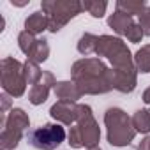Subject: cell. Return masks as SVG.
Segmentation results:
<instances>
[{
    "label": "cell",
    "instance_id": "cell-1",
    "mask_svg": "<svg viewBox=\"0 0 150 150\" xmlns=\"http://www.w3.org/2000/svg\"><path fill=\"white\" fill-rule=\"evenodd\" d=\"M108 65L97 57L80 58L71 67V78L83 96H101L113 90Z\"/></svg>",
    "mask_w": 150,
    "mask_h": 150
},
{
    "label": "cell",
    "instance_id": "cell-2",
    "mask_svg": "<svg viewBox=\"0 0 150 150\" xmlns=\"http://www.w3.org/2000/svg\"><path fill=\"white\" fill-rule=\"evenodd\" d=\"M67 143L72 148H94L99 146L101 139V129L97 120L94 118L92 108L88 104H78V117L76 124L71 125V131L67 134Z\"/></svg>",
    "mask_w": 150,
    "mask_h": 150
},
{
    "label": "cell",
    "instance_id": "cell-3",
    "mask_svg": "<svg viewBox=\"0 0 150 150\" xmlns=\"http://www.w3.org/2000/svg\"><path fill=\"white\" fill-rule=\"evenodd\" d=\"M106 125V139L111 146H127L136 138V129L132 125V118L122 108H108L104 113Z\"/></svg>",
    "mask_w": 150,
    "mask_h": 150
},
{
    "label": "cell",
    "instance_id": "cell-4",
    "mask_svg": "<svg viewBox=\"0 0 150 150\" xmlns=\"http://www.w3.org/2000/svg\"><path fill=\"white\" fill-rule=\"evenodd\" d=\"M97 57H106L110 64L113 65V71H134V57L131 55V50L120 37L113 35H101L97 44ZM138 71V69H136Z\"/></svg>",
    "mask_w": 150,
    "mask_h": 150
},
{
    "label": "cell",
    "instance_id": "cell-5",
    "mask_svg": "<svg viewBox=\"0 0 150 150\" xmlns=\"http://www.w3.org/2000/svg\"><path fill=\"white\" fill-rule=\"evenodd\" d=\"M41 11L48 16V30L57 34L83 11V4L78 0H44L41 4Z\"/></svg>",
    "mask_w": 150,
    "mask_h": 150
},
{
    "label": "cell",
    "instance_id": "cell-6",
    "mask_svg": "<svg viewBox=\"0 0 150 150\" xmlns=\"http://www.w3.org/2000/svg\"><path fill=\"white\" fill-rule=\"evenodd\" d=\"M0 80H2V88L11 97H21L27 90V80L23 72V64L16 60L14 57H6L0 64Z\"/></svg>",
    "mask_w": 150,
    "mask_h": 150
},
{
    "label": "cell",
    "instance_id": "cell-7",
    "mask_svg": "<svg viewBox=\"0 0 150 150\" xmlns=\"http://www.w3.org/2000/svg\"><path fill=\"white\" fill-rule=\"evenodd\" d=\"M67 138L65 129L62 124H44L41 127L32 129L27 134L28 145L37 150H55L58 148Z\"/></svg>",
    "mask_w": 150,
    "mask_h": 150
},
{
    "label": "cell",
    "instance_id": "cell-8",
    "mask_svg": "<svg viewBox=\"0 0 150 150\" xmlns=\"http://www.w3.org/2000/svg\"><path fill=\"white\" fill-rule=\"evenodd\" d=\"M55 85H57V80H55V76H53V72L42 71L41 81H39L37 85H34V87L30 88V92H28V101H30V104L41 106L42 103H46L48 97H50V92H51V88H55Z\"/></svg>",
    "mask_w": 150,
    "mask_h": 150
},
{
    "label": "cell",
    "instance_id": "cell-9",
    "mask_svg": "<svg viewBox=\"0 0 150 150\" xmlns=\"http://www.w3.org/2000/svg\"><path fill=\"white\" fill-rule=\"evenodd\" d=\"M50 115H51L53 120H57V124L74 125V124H76V117H78V103H72V101H57L50 108Z\"/></svg>",
    "mask_w": 150,
    "mask_h": 150
},
{
    "label": "cell",
    "instance_id": "cell-10",
    "mask_svg": "<svg viewBox=\"0 0 150 150\" xmlns=\"http://www.w3.org/2000/svg\"><path fill=\"white\" fill-rule=\"evenodd\" d=\"M111 76V87L120 94H131L134 92L138 85V71H110Z\"/></svg>",
    "mask_w": 150,
    "mask_h": 150
},
{
    "label": "cell",
    "instance_id": "cell-11",
    "mask_svg": "<svg viewBox=\"0 0 150 150\" xmlns=\"http://www.w3.org/2000/svg\"><path fill=\"white\" fill-rule=\"evenodd\" d=\"M55 96L58 97V101H72V103H78V99H81V92L78 88V85L71 81H57L55 88H53Z\"/></svg>",
    "mask_w": 150,
    "mask_h": 150
},
{
    "label": "cell",
    "instance_id": "cell-12",
    "mask_svg": "<svg viewBox=\"0 0 150 150\" xmlns=\"http://www.w3.org/2000/svg\"><path fill=\"white\" fill-rule=\"evenodd\" d=\"M134 23H136V21L132 20V16L124 14V13H120V11H115V13L110 14V18H108V27L113 28V32H115L117 35H125L127 30H129Z\"/></svg>",
    "mask_w": 150,
    "mask_h": 150
},
{
    "label": "cell",
    "instance_id": "cell-13",
    "mask_svg": "<svg viewBox=\"0 0 150 150\" xmlns=\"http://www.w3.org/2000/svg\"><path fill=\"white\" fill-rule=\"evenodd\" d=\"M30 125V118L28 115L25 113V110L21 108H13L7 117H6V125L4 127H9V129H16V131H21L25 132V129ZM2 127V129H4Z\"/></svg>",
    "mask_w": 150,
    "mask_h": 150
},
{
    "label": "cell",
    "instance_id": "cell-14",
    "mask_svg": "<svg viewBox=\"0 0 150 150\" xmlns=\"http://www.w3.org/2000/svg\"><path fill=\"white\" fill-rule=\"evenodd\" d=\"M48 28H50V21H48V16L42 11H35L25 20V30L34 34V35H39Z\"/></svg>",
    "mask_w": 150,
    "mask_h": 150
},
{
    "label": "cell",
    "instance_id": "cell-15",
    "mask_svg": "<svg viewBox=\"0 0 150 150\" xmlns=\"http://www.w3.org/2000/svg\"><path fill=\"white\" fill-rule=\"evenodd\" d=\"M97 44H99V35H94V34H90V32H85V34L80 37V41H78V44H76V50H78L80 55H83V57L87 58L88 55H96Z\"/></svg>",
    "mask_w": 150,
    "mask_h": 150
},
{
    "label": "cell",
    "instance_id": "cell-16",
    "mask_svg": "<svg viewBox=\"0 0 150 150\" xmlns=\"http://www.w3.org/2000/svg\"><path fill=\"white\" fill-rule=\"evenodd\" d=\"M148 7V4L145 0H138V2H132V0H118L115 4V9L124 13V14H129V16H139L145 9Z\"/></svg>",
    "mask_w": 150,
    "mask_h": 150
},
{
    "label": "cell",
    "instance_id": "cell-17",
    "mask_svg": "<svg viewBox=\"0 0 150 150\" xmlns=\"http://www.w3.org/2000/svg\"><path fill=\"white\" fill-rule=\"evenodd\" d=\"M21 138H23V132L21 131L4 127L2 129V134H0V145H2V150H14L20 145Z\"/></svg>",
    "mask_w": 150,
    "mask_h": 150
},
{
    "label": "cell",
    "instance_id": "cell-18",
    "mask_svg": "<svg viewBox=\"0 0 150 150\" xmlns=\"http://www.w3.org/2000/svg\"><path fill=\"white\" fill-rule=\"evenodd\" d=\"M134 65H136L138 72H143V74L150 72V44L141 46L134 53Z\"/></svg>",
    "mask_w": 150,
    "mask_h": 150
},
{
    "label": "cell",
    "instance_id": "cell-19",
    "mask_svg": "<svg viewBox=\"0 0 150 150\" xmlns=\"http://www.w3.org/2000/svg\"><path fill=\"white\" fill-rule=\"evenodd\" d=\"M131 118H132V125L136 132H141V134L150 132V111L148 110H136Z\"/></svg>",
    "mask_w": 150,
    "mask_h": 150
},
{
    "label": "cell",
    "instance_id": "cell-20",
    "mask_svg": "<svg viewBox=\"0 0 150 150\" xmlns=\"http://www.w3.org/2000/svg\"><path fill=\"white\" fill-rule=\"evenodd\" d=\"M23 72H25L27 83L32 85V87L37 85V83L41 81V78H42V71H41L39 64H35V62H32V60H28V58H27V62L23 64Z\"/></svg>",
    "mask_w": 150,
    "mask_h": 150
},
{
    "label": "cell",
    "instance_id": "cell-21",
    "mask_svg": "<svg viewBox=\"0 0 150 150\" xmlns=\"http://www.w3.org/2000/svg\"><path fill=\"white\" fill-rule=\"evenodd\" d=\"M48 57H50V44H48V41L46 39H37V44L34 46L32 53L28 55V60H32L35 64H42V62L48 60Z\"/></svg>",
    "mask_w": 150,
    "mask_h": 150
},
{
    "label": "cell",
    "instance_id": "cell-22",
    "mask_svg": "<svg viewBox=\"0 0 150 150\" xmlns=\"http://www.w3.org/2000/svg\"><path fill=\"white\" fill-rule=\"evenodd\" d=\"M81 4L83 11H87L92 18H103L108 9V2H104V0H85Z\"/></svg>",
    "mask_w": 150,
    "mask_h": 150
},
{
    "label": "cell",
    "instance_id": "cell-23",
    "mask_svg": "<svg viewBox=\"0 0 150 150\" xmlns=\"http://www.w3.org/2000/svg\"><path fill=\"white\" fill-rule=\"evenodd\" d=\"M35 44H37V39H35L34 34H30V32H27V30L20 32V35H18V46H20L21 53H25V55L28 57V55L32 53V50H34Z\"/></svg>",
    "mask_w": 150,
    "mask_h": 150
},
{
    "label": "cell",
    "instance_id": "cell-24",
    "mask_svg": "<svg viewBox=\"0 0 150 150\" xmlns=\"http://www.w3.org/2000/svg\"><path fill=\"white\" fill-rule=\"evenodd\" d=\"M125 37H127L131 42H141V39L145 37V34H143V30H141L139 23H134V25H132V27L127 30Z\"/></svg>",
    "mask_w": 150,
    "mask_h": 150
},
{
    "label": "cell",
    "instance_id": "cell-25",
    "mask_svg": "<svg viewBox=\"0 0 150 150\" xmlns=\"http://www.w3.org/2000/svg\"><path fill=\"white\" fill-rule=\"evenodd\" d=\"M139 27L146 37H150V6L139 14Z\"/></svg>",
    "mask_w": 150,
    "mask_h": 150
},
{
    "label": "cell",
    "instance_id": "cell-26",
    "mask_svg": "<svg viewBox=\"0 0 150 150\" xmlns=\"http://www.w3.org/2000/svg\"><path fill=\"white\" fill-rule=\"evenodd\" d=\"M0 103H2V104H0V111H2L4 115L11 110V96L9 94H2V96H0Z\"/></svg>",
    "mask_w": 150,
    "mask_h": 150
},
{
    "label": "cell",
    "instance_id": "cell-27",
    "mask_svg": "<svg viewBox=\"0 0 150 150\" xmlns=\"http://www.w3.org/2000/svg\"><path fill=\"white\" fill-rule=\"evenodd\" d=\"M136 150H150V136L143 138V139L139 141V145L136 146Z\"/></svg>",
    "mask_w": 150,
    "mask_h": 150
},
{
    "label": "cell",
    "instance_id": "cell-28",
    "mask_svg": "<svg viewBox=\"0 0 150 150\" xmlns=\"http://www.w3.org/2000/svg\"><path fill=\"white\" fill-rule=\"evenodd\" d=\"M141 99H143V103H145V104H148V106H150V87H148V88L143 92Z\"/></svg>",
    "mask_w": 150,
    "mask_h": 150
},
{
    "label": "cell",
    "instance_id": "cell-29",
    "mask_svg": "<svg viewBox=\"0 0 150 150\" xmlns=\"http://www.w3.org/2000/svg\"><path fill=\"white\" fill-rule=\"evenodd\" d=\"M28 2H14V0H11V6H16V7H23V6H27Z\"/></svg>",
    "mask_w": 150,
    "mask_h": 150
},
{
    "label": "cell",
    "instance_id": "cell-30",
    "mask_svg": "<svg viewBox=\"0 0 150 150\" xmlns=\"http://www.w3.org/2000/svg\"><path fill=\"white\" fill-rule=\"evenodd\" d=\"M87 150H103L101 146H94V148H87Z\"/></svg>",
    "mask_w": 150,
    "mask_h": 150
},
{
    "label": "cell",
    "instance_id": "cell-31",
    "mask_svg": "<svg viewBox=\"0 0 150 150\" xmlns=\"http://www.w3.org/2000/svg\"><path fill=\"white\" fill-rule=\"evenodd\" d=\"M148 111H150V110H148Z\"/></svg>",
    "mask_w": 150,
    "mask_h": 150
}]
</instances>
